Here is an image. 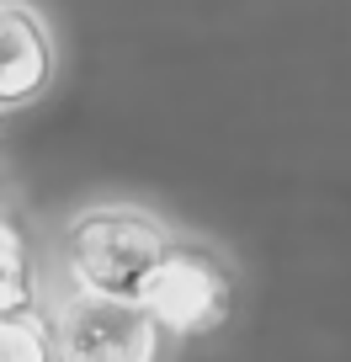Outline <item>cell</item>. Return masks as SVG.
Wrapping results in <instances>:
<instances>
[{
  "instance_id": "cell-4",
  "label": "cell",
  "mask_w": 351,
  "mask_h": 362,
  "mask_svg": "<svg viewBox=\"0 0 351 362\" xmlns=\"http://www.w3.org/2000/svg\"><path fill=\"white\" fill-rule=\"evenodd\" d=\"M54 80V37L32 6H0V112L37 102Z\"/></svg>"
},
{
  "instance_id": "cell-2",
  "label": "cell",
  "mask_w": 351,
  "mask_h": 362,
  "mask_svg": "<svg viewBox=\"0 0 351 362\" xmlns=\"http://www.w3.org/2000/svg\"><path fill=\"white\" fill-rule=\"evenodd\" d=\"M170 245V235L144 214H123V208H96V214H80L69 229V256L85 293L117 298V304H133L144 272L155 267V256Z\"/></svg>"
},
{
  "instance_id": "cell-1",
  "label": "cell",
  "mask_w": 351,
  "mask_h": 362,
  "mask_svg": "<svg viewBox=\"0 0 351 362\" xmlns=\"http://www.w3.org/2000/svg\"><path fill=\"white\" fill-rule=\"evenodd\" d=\"M138 309L149 315V325H165L176 336H208L229 320L234 309V272L224 267V256L192 240H170L155 256V267L138 283Z\"/></svg>"
},
{
  "instance_id": "cell-3",
  "label": "cell",
  "mask_w": 351,
  "mask_h": 362,
  "mask_svg": "<svg viewBox=\"0 0 351 362\" xmlns=\"http://www.w3.org/2000/svg\"><path fill=\"white\" fill-rule=\"evenodd\" d=\"M54 336V362H149L155 357V325L138 304H117V298L85 293L80 288L64 309Z\"/></svg>"
},
{
  "instance_id": "cell-5",
  "label": "cell",
  "mask_w": 351,
  "mask_h": 362,
  "mask_svg": "<svg viewBox=\"0 0 351 362\" xmlns=\"http://www.w3.org/2000/svg\"><path fill=\"white\" fill-rule=\"evenodd\" d=\"M0 362H54V336L37 309L0 315Z\"/></svg>"
},
{
  "instance_id": "cell-6",
  "label": "cell",
  "mask_w": 351,
  "mask_h": 362,
  "mask_svg": "<svg viewBox=\"0 0 351 362\" xmlns=\"http://www.w3.org/2000/svg\"><path fill=\"white\" fill-rule=\"evenodd\" d=\"M32 309V267H27L22 240L0 235V315Z\"/></svg>"
}]
</instances>
